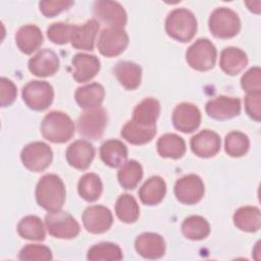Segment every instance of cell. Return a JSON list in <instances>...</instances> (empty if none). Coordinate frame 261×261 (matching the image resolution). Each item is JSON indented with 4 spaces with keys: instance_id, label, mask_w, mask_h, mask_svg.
I'll use <instances>...</instances> for the list:
<instances>
[{
    "instance_id": "1",
    "label": "cell",
    "mask_w": 261,
    "mask_h": 261,
    "mask_svg": "<svg viewBox=\"0 0 261 261\" xmlns=\"http://www.w3.org/2000/svg\"><path fill=\"white\" fill-rule=\"evenodd\" d=\"M65 187L56 174H46L40 178L36 187V200L48 212L58 211L65 202Z\"/></svg>"
},
{
    "instance_id": "2",
    "label": "cell",
    "mask_w": 261,
    "mask_h": 261,
    "mask_svg": "<svg viewBox=\"0 0 261 261\" xmlns=\"http://www.w3.org/2000/svg\"><path fill=\"white\" fill-rule=\"evenodd\" d=\"M41 133L46 140L52 143H65L74 134V123L64 112L50 111L42 120Z\"/></svg>"
},
{
    "instance_id": "3",
    "label": "cell",
    "mask_w": 261,
    "mask_h": 261,
    "mask_svg": "<svg viewBox=\"0 0 261 261\" xmlns=\"http://www.w3.org/2000/svg\"><path fill=\"white\" fill-rule=\"evenodd\" d=\"M165 31L172 39L187 43L196 35L197 19L189 9L176 8L166 17Z\"/></svg>"
},
{
    "instance_id": "4",
    "label": "cell",
    "mask_w": 261,
    "mask_h": 261,
    "mask_svg": "<svg viewBox=\"0 0 261 261\" xmlns=\"http://www.w3.org/2000/svg\"><path fill=\"white\" fill-rule=\"evenodd\" d=\"M209 30L219 39H229L237 36L241 30L239 15L227 7L216 8L209 17Z\"/></svg>"
},
{
    "instance_id": "5",
    "label": "cell",
    "mask_w": 261,
    "mask_h": 261,
    "mask_svg": "<svg viewBox=\"0 0 261 261\" xmlns=\"http://www.w3.org/2000/svg\"><path fill=\"white\" fill-rule=\"evenodd\" d=\"M217 51L213 43L208 39H198L192 44L186 53L189 65L199 71L211 69L216 61Z\"/></svg>"
},
{
    "instance_id": "6",
    "label": "cell",
    "mask_w": 261,
    "mask_h": 261,
    "mask_svg": "<svg viewBox=\"0 0 261 261\" xmlns=\"http://www.w3.org/2000/svg\"><path fill=\"white\" fill-rule=\"evenodd\" d=\"M21 96L29 108L42 111L52 104L54 91L52 86L45 81H31L23 86Z\"/></svg>"
},
{
    "instance_id": "7",
    "label": "cell",
    "mask_w": 261,
    "mask_h": 261,
    "mask_svg": "<svg viewBox=\"0 0 261 261\" xmlns=\"http://www.w3.org/2000/svg\"><path fill=\"white\" fill-rule=\"evenodd\" d=\"M46 228L54 238L57 239H73L80 233V224L77 221L65 211L49 212L45 216Z\"/></svg>"
},
{
    "instance_id": "8",
    "label": "cell",
    "mask_w": 261,
    "mask_h": 261,
    "mask_svg": "<svg viewBox=\"0 0 261 261\" xmlns=\"http://www.w3.org/2000/svg\"><path fill=\"white\" fill-rule=\"evenodd\" d=\"M22 164L31 171L41 172L52 162L53 152L49 145L44 142L28 144L20 153Z\"/></svg>"
},
{
    "instance_id": "9",
    "label": "cell",
    "mask_w": 261,
    "mask_h": 261,
    "mask_svg": "<svg viewBox=\"0 0 261 261\" xmlns=\"http://www.w3.org/2000/svg\"><path fill=\"white\" fill-rule=\"evenodd\" d=\"M107 124V113L103 108L90 109L82 113L77 119V130L86 139L98 140Z\"/></svg>"
},
{
    "instance_id": "10",
    "label": "cell",
    "mask_w": 261,
    "mask_h": 261,
    "mask_svg": "<svg viewBox=\"0 0 261 261\" xmlns=\"http://www.w3.org/2000/svg\"><path fill=\"white\" fill-rule=\"evenodd\" d=\"M128 45V36L123 29L106 28L98 39L99 52L106 57H114L121 54Z\"/></svg>"
},
{
    "instance_id": "11",
    "label": "cell",
    "mask_w": 261,
    "mask_h": 261,
    "mask_svg": "<svg viewBox=\"0 0 261 261\" xmlns=\"http://www.w3.org/2000/svg\"><path fill=\"white\" fill-rule=\"evenodd\" d=\"M204 182L199 175L188 174L176 180L174 195L176 199L187 205H194L200 202L204 196Z\"/></svg>"
},
{
    "instance_id": "12",
    "label": "cell",
    "mask_w": 261,
    "mask_h": 261,
    "mask_svg": "<svg viewBox=\"0 0 261 261\" xmlns=\"http://www.w3.org/2000/svg\"><path fill=\"white\" fill-rule=\"evenodd\" d=\"M94 14L102 22L110 28L122 29L127 21L124 8L115 1L98 0L94 3Z\"/></svg>"
},
{
    "instance_id": "13",
    "label": "cell",
    "mask_w": 261,
    "mask_h": 261,
    "mask_svg": "<svg viewBox=\"0 0 261 261\" xmlns=\"http://www.w3.org/2000/svg\"><path fill=\"white\" fill-rule=\"evenodd\" d=\"M113 222L111 211L105 206L93 205L88 207L83 213V223L85 228L91 233H103L107 231Z\"/></svg>"
},
{
    "instance_id": "14",
    "label": "cell",
    "mask_w": 261,
    "mask_h": 261,
    "mask_svg": "<svg viewBox=\"0 0 261 261\" xmlns=\"http://www.w3.org/2000/svg\"><path fill=\"white\" fill-rule=\"evenodd\" d=\"M172 123L176 129L182 133H193L201 123V112L192 103H180L172 112Z\"/></svg>"
},
{
    "instance_id": "15",
    "label": "cell",
    "mask_w": 261,
    "mask_h": 261,
    "mask_svg": "<svg viewBox=\"0 0 261 261\" xmlns=\"http://www.w3.org/2000/svg\"><path fill=\"white\" fill-rule=\"evenodd\" d=\"M205 110L211 118L217 120L230 119L240 114L241 101L234 97L218 96L207 102Z\"/></svg>"
},
{
    "instance_id": "16",
    "label": "cell",
    "mask_w": 261,
    "mask_h": 261,
    "mask_svg": "<svg viewBox=\"0 0 261 261\" xmlns=\"http://www.w3.org/2000/svg\"><path fill=\"white\" fill-rule=\"evenodd\" d=\"M221 147L219 136L210 130L203 129L191 139V149L194 154L201 158H210L215 156Z\"/></svg>"
},
{
    "instance_id": "17",
    "label": "cell",
    "mask_w": 261,
    "mask_h": 261,
    "mask_svg": "<svg viewBox=\"0 0 261 261\" xmlns=\"http://www.w3.org/2000/svg\"><path fill=\"white\" fill-rule=\"evenodd\" d=\"M59 58L50 49H43L29 60L30 71L39 77L53 75L59 68Z\"/></svg>"
},
{
    "instance_id": "18",
    "label": "cell",
    "mask_w": 261,
    "mask_h": 261,
    "mask_svg": "<svg viewBox=\"0 0 261 261\" xmlns=\"http://www.w3.org/2000/svg\"><path fill=\"white\" fill-rule=\"evenodd\" d=\"M95 156V148L86 140H77L69 145L66 150V160L68 164L76 169H87Z\"/></svg>"
},
{
    "instance_id": "19",
    "label": "cell",
    "mask_w": 261,
    "mask_h": 261,
    "mask_svg": "<svg viewBox=\"0 0 261 261\" xmlns=\"http://www.w3.org/2000/svg\"><path fill=\"white\" fill-rule=\"evenodd\" d=\"M135 249L146 259H159L165 253V241L158 233L144 232L137 237Z\"/></svg>"
},
{
    "instance_id": "20",
    "label": "cell",
    "mask_w": 261,
    "mask_h": 261,
    "mask_svg": "<svg viewBox=\"0 0 261 261\" xmlns=\"http://www.w3.org/2000/svg\"><path fill=\"white\" fill-rule=\"evenodd\" d=\"M160 114V104L154 98L142 100L134 109L130 121L144 128L156 127V120Z\"/></svg>"
},
{
    "instance_id": "21",
    "label": "cell",
    "mask_w": 261,
    "mask_h": 261,
    "mask_svg": "<svg viewBox=\"0 0 261 261\" xmlns=\"http://www.w3.org/2000/svg\"><path fill=\"white\" fill-rule=\"evenodd\" d=\"M71 62L75 68L72 73V77L77 83H86L91 81L99 72L101 67L98 57L85 53L75 54Z\"/></svg>"
},
{
    "instance_id": "22",
    "label": "cell",
    "mask_w": 261,
    "mask_h": 261,
    "mask_svg": "<svg viewBox=\"0 0 261 261\" xmlns=\"http://www.w3.org/2000/svg\"><path fill=\"white\" fill-rule=\"evenodd\" d=\"M99 31V22L96 19H90L84 24L73 25L70 43L73 48L92 51L94 42Z\"/></svg>"
},
{
    "instance_id": "23",
    "label": "cell",
    "mask_w": 261,
    "mask_h": 261,
    "mask_svg": "<svg viewBox=\"0 0 261 261\" xmlns=\"http://www.w3.org/2000/svg\"><path fill=\"white\" fill-rule=\"evenodd\" d=\"M15 43L22 53L30 55L43 44L42 32L35 24L22 25L15 35Z\"/></svg>"
},
{
    "instance_id": "24",
    "label": "cell",
    "mask_w": 261,
    "mask_h": 261,
    "mask_svg": "<svg viewBox=\"0 0 261 261\" xmlns=\"http://www.w3.org/2000/svg\"><path fill=\"white\" fill-rule=\"evenodd\" d=\"M105 96V91L102 85L98 83H92L76 89L74 98L76 103L83 109H95L99 108L102 104Z\"/></svg>"
},
{
    "instance_id": "25",
    "label": "cell",
    "mask_w": 261,
    "mask_h": 261,
    "mask_svg": "<svg viewBox=\"0 0 261 261\" xmlns=\"http://www.w3.org/2000/svg\"><path fill=\"white\" fill-rule=\"evenodd\" d=\"M113 74L126 90L137 89L142 80V68L132 61H119L113 68Z\"/></svg>"
},
{
    "instance_id": "26",
    "label": "cell",
    "mask_w": 261,
    "mask_h": 261,
    "mask_svg": "<svg viewBox=\"0 0 261 261\" xmlns=\"http://www.w3.org/2000/svg\"><path fill=\"white\" fill-rule=\"evenodd\" d=\"M248 57L246 53L237 47H226L220 54L219 65L223 72L229 75L240 73L247 65Z\"/></svg>"
},
{
    "instance_id": "27",
    "label": "cell",
    "mask_w": 261,
    "mask_h": 261,
    "mask_svg": "<svg viewBox=\"0 0 261 261\" xmlns=\"http://www.w3.org/2000/svg\"><path fill=\"white\" fill-rule=\"evenodd\" d=\"M100 157L102 161L113 168L122 166L127 158L125 145L118 140H108L100 147Z\"/></svg>"
},
{
    "instance_id": "28",
    "label": "cell",
    "mask_w": 261,
    "mask_h": 261,
    "mask_svg": "<svg viewBox=\"0 0 261 261\" xmlns=\"http://www.w3.org/2000/svg\"><path fill=\"white\" fill-rule=\"evenodd\" d=\"M166 194V184L164 179L158 175L148 178L139 190V197L145 205L159 204Z\"/></svg>"
},
{
    "instance_id": "29",
    "label": "cell",
    "mask_w": 261,
    "mask_h": 261,
    "mask_svg": "<svg viewBox=\"0 0 261 261\" xmlns=\"http://www.w3.org/2000/svg\"><path fill=\"white\" fill-rule=\"evenodd\" d=\"M234 225L247 232H255L261 226V214L259 208L255 206H245L239 208L233 214Z\"/></svg>"
},
{
    "instance_id": "30",
    "label": "cell",
    "mask_w": 261,
    "mask_h": 261,
    "mask_svg": "<svg viewBox=\"0 0 261 261\" xmlns=\"http://www.w3.org/2000/svg\"><path fill=\"white\" fill-rule=\"evenodd\" d=\"M157 151L161 157L178 159L186 153V143L175 134H165L157 141Z\"/></svg>"
},
{
    "instance_id": "31",
    "label": "cell",
    "mask_w": 261,
    "mask_h": 261,
    "mask_svg": "<svg viewBox=\"0 0 261 261\" xmlns=\"http://www.w3.org/2000/svg\"><path fill=\"white\" fill-rule=\"evenodd\" d=\"M181 232L189 240L200 241L208 237L210 233V225L204 217L192 215L184 220Z\"/></svg>"
},
{
    "instance_id": "32",
    "label": "cell",
    "mask_w": 261,
    "mask_h": 261,
    "mask_svg": "<svg viewBox=\"0 0 261 261\" xmlns=\"http://www.w3.org/2000/svg\"><path fill=\"white\" fill-rule=\"evenodd\" d=\"M103 190V185L100 177L95 173L84 174L77 184V191L80 196L88 202L97 201Z\"/></svg>"
},
{
    "instance_id": "33",
    "label": "cell",
    "mask_w": 261,
    "mask_h": 261,
    "mask_svg": "<svg viewBox=\"0 0 261 261\" xmlns=\"http://www.w3.org/2000/svg\"><path fill=\"white\" fill-rule=\"evenodd\" d=\"M17 232L21 238L31 241H43L46 236L42 220L35 215L21 218L17 224Z\"/></svg>"
},
{
    "instance_id": "34",
    "label": "cell",
    "mask_w": 261,
    "mask_h": 261,
    "mask_svg": "<svg viewBox=\"0 0 261 261\" xmlns=\"http://www.w3.org/2000/svg\"><path fill=\"white\" fill-rule=\"evenodd\" d=\"M143 177V167L136 160L125 162L117 172L119 185L125 190L135 189Z\"/></svg>"
},
{
    "instance_id": "35",
    "label": "cell",
    "mask_w": 261,
    "mask_h": 261,
    "mask_svg": "<svg viewBox=\"0 0 261 261\" xmlns=\"http://www.w3.org/2000/svg\"><path fill=\"white\" fill-rule=\"evenodd\" d=\"M116 216L124 223H134L140 215V208L136 199L128 195L123 194L119 196L115 204Z\"/></svg>"
},
{
    "instance_id": "36",
    "label": "cell",
    "mask_w": 261,
    "mask_h": 261,
    "mask_svg": "<svg viewBox=\"0 0 261 261\" xmlns=\"http://www.w3.org/2000/svg\"><path fill=\"white\" fill-rule=\"evenodd\" d=\"M121 136L133 145H144L152 141L156 135V127L144 128L128 120L121 129Z\"/></svg>"
},
{
    "instance_id": "37",
    "label": "cell",
    "mask_w": 261,
    "mask_h": 261,
    "mask_svg": "<svg viewBox=\"0 0 261 261\" xmlns=\"http://www.w3.org/2000/svg\"><path fill=\"white\" fill-rule=\"evenodd\" d=\"M121 249L113 243L103 242L96 244L91 247L88 251L87 258L89 260H121L122 259Z\"/></svg>"
},
{
    "instance_id": "38",
    "label": "cell",
    "mask_w": 261,
    "mask_h": 261,
    "mask_svg": "<svg viewBox=\"0 0 261 261\" xmlns=\"http://www.w3.org/2000/svg\"><path fill=\"white\" fill-rule=\"evenodd\" d=\"M249 147V138L244 133L233 130L225 137L224 149L230 157H241L245 155L248 152Z\"/></svg>"
},
{
    "instance_id": "39",
    "label": "cell",
    "mask_w": 261,
    "mask_h": 261,
    "mask_svg": "<svg viewBox=\"0 0 261 261\" xmlns=\"http://www.w3.org/2000/svg\"><path fill=\"white\" fill-rule=\"evenodd\" d=\"M18 258L23 261L52 260V253L51 250L44 245L29 244L20 250Z\"/></svg>"
},
{
    "instance_id": "40",
    "label": "cell",
    "mask_w": 261,
    "mask_h": 261,
    "mask_svg": "<svg viewBox=\"0 0 261 261\" xmlns=\"http://www.w3.org/2000/svg\"><path fill=\"white\" fill-rule=\"evenodd\" d=\"M72 24L65 22H55L52 23L47 29V37L51 42L57 45H63L67 42H70L71 33H72Z\"/></svg>"
},
{
    "instance_id": "41",
    "label": "cell",
    "mask_w": 261,
    "mask_h": 261,
    "mask_svg": "<svg viewBox=\"0 0 261 261\" xmlns=\"http://www.w3.org/2000/svg\"><path fill=\"white\" fill-rule=\"evenodd\" d=\"M241 86L247 93L261 92V70L258 66L250 68L241 79Z\"/></svg>"
},
{
    "instance_id": "42",
    "label": "cell",
    "mask_w": 261,
    "mask_h": 261,
    "mask_svg": "<svg viewBox=\"0 0 261 261\" xmlns=\"http://www.w3.org/2000/svg\"><path fill=\"white\" fill-rule=\"evenodd\" d=\"M71 5H73V1L68 0H43L39 3L40 11L46 17H54Z\"/></svg>"
},
{
    "instance_id": "43",
    "label": "cell",
    "mask_w": 261,
    "mask_h": 261,
    "mask_svg": "<svg viewBox=\"0 0 261 261\" xmlns=\"http://www.w3.org/2000/svg\"><path fill=\"white\" fill-rule=\"evenodd\" d=\"M261 92L248 93L245 98V109L247 114L254 120L260 121L261 117Z\"/></svg>"
},
{
    "instance_id": "44",
    "label": "cell",
    "mask_w": 261,
    "mask_h": 261,
    "mask_svg": "<svg viewBox=\"0 0 261 261\" xmlns=\"http://www.w3.org/2000/svg\"><path fill=\"white\" fill-rule=\"evenodd\" d=\"M0 104L2 107H6L11 105L17 95V90L15 85L13 84L12 81L6 79V77H1L0 80Z\"/></svg>"
}]
</instances>
